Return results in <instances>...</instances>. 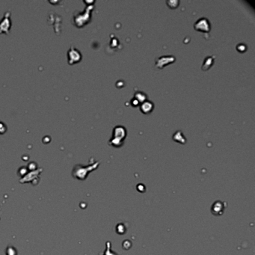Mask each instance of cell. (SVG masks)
Returning <instances> with one entry per match:
<instances>
[{"instance_id":"14","label":"cell","mask_w":255,"mask_h":255,"mask_svg":"<svg viewBox=\"0 0 255 255\" xmlns=\"http://www.w3.org/2000/svg\"><path fill=\"white\" fill-rule=\"evenodd\" d=\"M6 130V126L2 122H0V133H4Z\"/></svg>"},{"instance_id":"11","label":"cell","mask_w":255,"mask_h":255,"mask_svg":"<svg viewBox=\"0 0 255 255\" xmlns=\"http://www.w3.org/2000/svg\"><path fill=\"white\" fill-rule=\"evenodd\" d=\"M214 56H207L203 61V65H202V70H207L209 68H211L213 64L214 63Z\"/></svg>"},{"instance_id":"10","label":"cell","mask_w":255,"mask_h":255,"mask_svg":"<svg viewBox=\"0 0 255 255\" xmlns=\"http://www.w3.org/2000/svg\"><path fill=\"white\" fill-rule=\"evenodd\" d=\"M173 139L177 142H179L180 144H183L186 142V139L185 138L184 135L182 132L181 130H177L175 132V134L173 135Z\"/></svg>"},{"instance_id":"8","label":"cell","mask_w":255,"mask_h":255,"mask_svg":"<svg viewBox=\"0 0 255 255\" xmlns=\"http://www.w3.org/2000/svg\"><path fill=\"white\" fill-rule=\"evenodd\" d=\"M154 108V103L150 100H145L140 104V110L142 113L149 114L150 113Z\"/></svg>"},{"instance_id":"4","label":"cell","mask_w":255,"mask_h":255,"mask_svg":"<svg viewBox=\"0 0 255 255\" xmlns=\"http://www.w3.org/2000/svg\"><path fill=\"white\" fill-rule=\"evenodd\" d=\"M68 63H69L70 65H73V64L77 63V62H80V60L82 59V55H81V52H79L77 49L75 48L73 46H71L70 50H68Z\"/></svg>"},{"instance_id":"2","label":"cell","mask_w":255,"mask_h":255,"mask_svg":"<svg viewBox=\"0 0 255 255\" xmlns=\"http://www.w3.org/2000/svg\"><path fill=\"white\" fill-rule=\"evenodd\" d=\"M99 165H100V162H93L91 165H89L88 166H83L80 165H76L73 171V174L75 177L80 180H84L86 178L88 174L90 171H92L93 170L97 168Z\"/></svg>"},{"instance_id":"13","label":"cell","mask_w":255,"mask_h":255,"mask_svg":"<svg viewBox=\"0 0 255 255\" xmlns=\"http://www.w3.org/2000/svg\"><path fill=\"white\" fill-rule=\"evenodd\" d=\"M130 103H131V105L133 106H137L139 105V101H138L137 100H136L135 98H132V100H131Z\"/></svg>"},{"instance_id":"1","label":"cell","mask_w":255,"mask_h":255,"mask_svg":"<svg viewBox=\"0 0 255 255\" xmlns=\"http://www.w3.org/2000/svg\"><path fill=\"white\" fill-rule=\"evenodd\" d=\"M93 5H88L84 11L82 13L74 14L73 15V23L75 26L77 27H83V26L87 24L91 19V10L93 9Z\"/></svg>"},{"instance_id":"6","label":"cell","mask_w":255,"mask_h":255,"mask_svg":"<svg viewBox=\"0 0 255 255\" xmlns=\"http://www.w3.org/2000/svg\"><path fill=\"white\" fill-rule=\"evenodd\" d=\"M176 58L173 55H162L156 59L155 65L159 69H162L167 65L175 62Z\"/></svg>"},{"instance_id":"5","label":"cell","mask_w":255,"mask_h":255,"mask_svg":"<svg viewBox=\"0 0 255 255\" xmlns=\"http://www.w3.org/2000/svg\"><path fill=\"white\" fill-rule=\"evenodd\" d=\"M194 27L198 31L209 32L210 31V23L206 17H200L195 23Z\"/></svg>"},{"instance_id":"12","label":"cell","mask_w":255,"mask_h":255,"mask_svg":"<svg viewBox=\"0 0 255 255\" xmlns=\"http://www.w3.org/2000/svg\"><path fill=\"white\" fill-rule=\"evenodd\" d=\"M134 98L139 101V103H142L147 100V95L144 94V92H142V91H137L134 94Z\"/></svg>"},{"instance_id":"3","label":"cell","mask_w":255,"mask_h":255,"mask_svg":"<svg viewBox=\"0 0 255 255\" xmlns=\"http://www.w3.org/2000/svg\"><path fill=\"white\" fill-rule=\"evenodd\" d=\"M10 16H11L10 11H6L4 14L3 18L0 20V33H5V34L9 33L10 28L11 26Z\"/></svg>"},{"instance_id":"9","label":"cell","mask_w":255,"mask_h":255,"mask_svg":"<svg viewBox=\"0 0 255 255\" xmlns=\"http://www.w3.org/2000/svg\"><path fill=\"white\" fill-rule=\"evenodd\" d=\"M224 209V203L218 200V201L215 202L213 207H212V212H213V214H214V215H218L223 213Z\"/></svg>"},{"instance_id":"7","label":"cell","mask_w":255,"mask_h":255,"mask_svg":"<svg viewBox=\"0 0 255 255\" xmlns=\"http://www.w3.org/2000/svg\"><path fill=\"white\" fill-rule=\"evenodd\" d=\"M126 130L124 126L118 125L114 127L113 132H112V137L111 139H115L120 142H124V140L126 138Z\"/></svg>"}]
</instances>
